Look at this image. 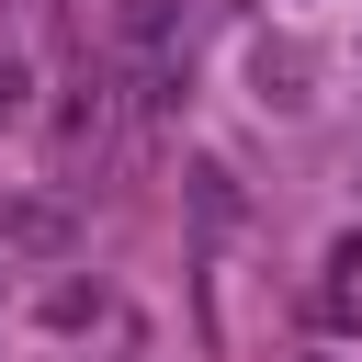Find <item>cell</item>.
<instances>
[{"mask_svg":"<svg viewBox=\"0 0 362 362\" xmlns=\"http://www.w3.org/2000/svg\"><path fill=\"white\" fill-rule=\"evenodd\" d=\"M11 102H23V68H0V113H11Z\"/></svg>","mask_w":362,"mask_h":362,"instance_id":"cell-1","label":"cell"}]
</instances>
